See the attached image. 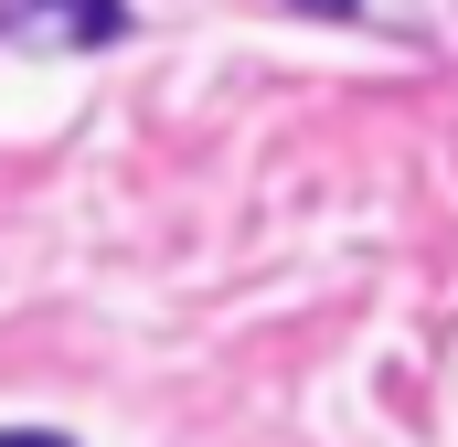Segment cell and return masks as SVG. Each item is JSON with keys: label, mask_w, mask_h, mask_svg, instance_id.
<instances>
[{"label": "cell", "mask_w": 458, "mask_h": 447, "mask_svg": "<svg viewBox=\"0 0 458 447\" xmlns=\"http://www.w3.org/2000/svg\"><path fill=\"white\" fill-rule=\"evenodd\" d=\"M0 32L11 43H117L128 32V0H11Z\"/></svg>", "instance_id": "obj_1"}, {"label": "cell", "mask_w": 458, "mask_h": 447, "mask_svg": "<svg viewBox=\"0 0 458 447\" xmlns=\"http://www.w3.org/2000/svg\"><path fill=\"white\" fill-rule=\"evenodd\" d=\"M288 11H320V21H352L362 0H288Z\"/></svg>", "instance_id": "obj_2"}, {"label": "cell", "mask_w": 458, "mask_h": 447, "mask_svg": "<svg viewBox=\"0 0 458 447\" xmlns=\"http://www.w3.org/2000/svg\"><path fill=\"white\" fill-rule=\"evenodd\" d=\"M0 447H75V437H0Z\"/></svg>", "instance_id": "obj_3"}]
</instances>
